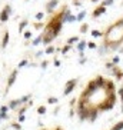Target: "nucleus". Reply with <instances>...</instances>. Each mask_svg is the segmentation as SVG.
<instances>
[{
  "label": "nucleus",
  "instance_id": "obj_1",
  "mask_svg": "<svg viewBox=\"0 0 123 130\" xmlns=\"http://www.w3.org/2000/svg\"><path fill=\"white\" fill-rule=\"evenodd\" d=\"M123 44V17L117 19L116 22L110 24L103 33V47L116 50L119 46Z\"/></svg>",
  "mask_w": 123,
  "mask_h": 130
},
{
  "label": "nucleus",
  "instance_id": "obj_2",
  "mask_svg": "<svg viewBox=\"0 0 123 130\" xmlns=\"http://www.w3.org/2000/svg\"><path fill=\"white\" fill-rule=\"evenodd\" d=\"M77 82H79V79H70V80H67V82H66L65 87H63V96H69L72 91L76 89Z\"/></svg>",
  "mask_w": 123,
  "mask_h": 130
},
{
  "label": "nucleus",
  "instance_id": "obj_3",
  "mask_svg": "<svg viewBox=\"0 0 123 130\" xmlns=\"http://www.w3.org/2000/svg\"><path fill=\"white\" fill-rule=\"evenodd\" d=\"M12 6L10 4H6L3 9H1V11H0V23H7L9 22V19H10V16H12Z\"/></svg>",
  "mask_w": 123,
  "mask_h": 130
},
{
  "label": "nucleus",
  "instance_id": "obj_4",
  "mask_svg": "<svg viewBox=\"0 0 123 130\" xmlns=\"http://www.w3.org/2000/svg\"><path fill=\"white\" fill-rule=\"evenodd\" d=\"M17 76H19V69H14V70L10 72L9 77H7V83H6V93L12 89L13 86H14L16 80H17Z\"/></svg>",
  "mask_w": 123,
  "mask_h": 130
},
{
  "label": "nucleus",
  "instance_id": "obj_5",
  "mask_svg": "<svg viewBox=\"0 0 123 130\" xmlns=\"http://www.w3.org/2000/svg\"><path fill=\"white\" fill-rule=\"evenodd\" d=\"M59 4V0H49L44 6V11H46L47 14H53L54 13V9L57 7Z\"/></svg>",
  "mask_w": 123,
  "mask_h": 130
},
{
  "label": "nucleus",
  "instance_id": "obj_6",
  "mask_svg": "<svg viewBox=\"0 0 123 130\" xmlns=\"http://www.w3.org/2000/svg\"><path fill=\"white\" fill-rule=\"evenodd\" d=\"M109 72H110V74L116 80H120V82L123 80V70L119 67V66H115V67L112 69V70H109Z\"/></svg>",
  "mask_w": 123,
  "mask_h": 130
},
{
  "label": "nucleus",
  "instance_id": "obj_7",
  "mask_svg": "<svg viewBox=\"0 0 123 130\" xmlns=\"http://www.w3.org/2000/svg\"><path fill=\"white\" fill-rule=\"evenodd\" d=\"M105 13H106V7L105 6H102V4H99V6H96L94 10L92 11V17H93V19H97V17L103 16Z\"/></svg>",
  "mask_w": 123,
  "mask_h": 130
},
{
  "label": "nucleus",
  "instance_id": "obj_8",
  "mask_svg": "<svg viewBox=\"0 0 123 130\" xmlns=\"http://www.w3.org/2000/svg\"><path fill=\"white\" fill-rule=\"evenodd\" d=\"M7 106H9V109H10V110H17L20 106H23V103H22L20 97H19V99H13V100H10Z\"/></svg>",
  "mask_w": 123,
  "mask_h": 130
},
{
  "label": "nucleus",
  "instance_id": "obj_9",
  "mask_svg": "<svg viewBox=\"0 0 123 130\" xmlns=\"http://www.w3.org/2000/svg\"><path fill=\"white\" fill-rule=\"evenodd\" d=\"M9 42H10V33H9V30H6L4 33H3V37H1V43H0V47L4 50L9 44Z\"/></svg>",
  "mask_w": 123,
  "mask_h": 130
},
{
  "label": "nucleus",
  "instance_id": "obj_10",
  "mask_svg": "<svg viewBox=\"0 0 123 130\" xmlns=\"http://www.w3.org/2000/svg\"><path fill=\"white\" fill-rule=\"evenodd\" d=\"M86 47H87V42H86V40H80V42L76 44V50L79 51L80 54H83V51H84Z\"/></svg>",
  "mask_w": 123,
  "mask_h": 130
},
{
  "label": "nucleus",
  "instance_id": "obj_11",
  "mask_svg": "<svg viewBox=\"0 0 123 130\" xmlns=\"http://www.w3.org/2000/svg\"><path fill=\"white\" fill-rule=\"evenodd\" d=\"M79 42H80V39H79V36H72V37H69V39L66 40V44L73 46V44H77Z\"/></svg>",
  "mask_w": 123,
  "mask_h": 130
},
{
  "label": "nucleus",
  "instance_id": "obj_12",
  "mask_svg": "<svg viewBox=\"0 0 123 130\" xmlns=\"http://www.w3.org/2000/svg\"><path fill=\"white\" fill-rule=\"evenodd\" d=\"M27 26H29V20H26V19H24V20H22V22L19 23V33H23L24 32V29L27 27Z\"/></svg>",
  "mask_w": 123,
  "mask_h": 130
},
{
  "label": "nucleus",
  "instance_id": "obj_13",
  "mask_svg": "<svg viewBox=\"0 0 123 130\" xmlns=\"http://www.w3.org/2000/svg\"><path fill=\"white\" fill-rule=\"evenodd\" d=\"M90 34H92V37H93V39L103 37V32H100V30H97V29H93V30L90 32Z\"/></svg>",
  "mask_w": 123,
  "mask_h": 130
},
{
  "label": "nucleus",
  "instance_id": "obj_14",
  "mask_svg": "<svg viewBox=\"0 0 123 130\" xmlns=\"http://www.w3.org/2000/svg\"><path fill=\"white\" fill-rule=\"evenodd\" d=\"M89 29H90V24L89 23H82L80 24V29H79V32L82 34H84V33H87L89 32Z\"/></svg>",
  "mask_w": 123,
  "mask_h": 130
},
{
  "label": "nucleus",
  "instance_id": "obj_15",
  "mask_svg": "<svg viewBox=\"0 0 123 130\" xmlns=\"http://www.w3.org/2000/svg\"><path fill=\"white\" fill-rule=\"evenodd\" d=\"M41 34H39L37 37H35V39H32V42H30V44L32 46H39V44H41Z\"/></svg>",
  "mask_w": 123,
  "mask_h": 130
},
{
  "label": "nucleus",
  "instance_id": "obj_16",
  "mask_svg": "<svg viewBox=\"0 0 123 130\" xmlns=\"http://www.w3.org/2000/svg\"><path fill=\"white\" fill-rule=\"evenodd\" d=\"M86 14H87V11H84V10L79 11L76 14V22H83V19L86 17Z\"/></svg>",
  "mask_w": 123,
  "mask_h": 130
},
{
  "label": "nucleus",
  "instance_id": "obj_17",
  "mask_svg": "<svg viewBox=\"0 0 123 130\" xmlns=\"http://www.w3.org/2000/svg\"><path fill=\"white\" fill-rule=\"evenodd\" d=\"M72 47H73V46L65 44V46H63V47H60V49H59V51H60V53H62V54H66V53H69V51L72 50Z\"/></svg>",
  "mask_w": 123,
  "mask_h": 130
},
{
  "label": "nucleus",
  "instance_id": "obj_18",
  "mask_svg": "<svg viewBox=\"0 0 123 130\" xmlns=\"http://www.w3.org/2000/svg\"><path fill=\"white\" fill-rule=\"evenodd\" d=\"M54 51H56V47L52 44H49V46H46V49H44V54H53Z\"/></svg>",
  "mask_w": 123,
  "mask_h": 130
},
{
  "label": "nucleus",
  "instance_id": "obj_19",
  "mask_svg": "<svg viewBox=\"0 0 123 130\" xmlns=\"http://www.w3.org/2000/svg\"><path fill=\"white\" fill-rule=\"evenodd\" d=\"M110 130H123V119L120 122H117L116 125H113L110 127Z\"/></svg>",
  "mask_w": 123,
  "mask_h": 130
},
{
  "label": "nucleus",
  "instance_id": "obj_20",
  "mask_svg": "<svg viewBox=\"0 0 123 130\" xmlns=\"http://www.w3.org/2000/svg\"><path fill=\"white\" fill-rule=\"evenodd\" d=\"M26 66H29V60H27V59H23V60H20V62H19V64H17V69L20 70V69L26 67Z\"/></svg>",
  "mask_w": 123,
  "mask_h": 130
},
{
  "label": "nucleus",
  "instance_id": "obj_21",
  "mask_svg": "<svg viewBox=\"0 0 123 130\" xmlns=\"http://www.w3.org/2000/svg\"><path fill=\"white\" fill-rule=\"evenodd\" d=\"M23 37L26 40H32V39H33V33H32V30H24V32H23Z\"/></svg>",
  "mask_w": 123,
  "mask_h": 130
},
{
  "label": "nucleus",
  "instance_id": "obj_22",
  "mask_svg": "<svg viewBox=\"0 0 123 130\" xmlns=\"http://www.w3.org/2000/svg\"><path fill=\"white\" fill-rule=\"evenodd\" d=\"M117 93H119V97H120V106H122V107H120V112L123 113V86L117 90Z\"/></svg>",
  "mask_w": 123,
  "mask_h": 130
},
{
  "label": "nucleus",
  "instance_id": "obj_23",
  "mask_svg": "<svg viewBox=\"0 0 123 130\" xmlns=\"http://www.w3.org/2000/svg\"><path fill=\"white\" fill-rule=\"evenodd\" d=\"M47 103H49V104H57L59 103V99L57 97H54V96H50V97H47Z\"/></svg>",
  "mask_w": 123,
  "mask_h": 130
},
{
  "label": "nucleus",
  "instance_id": "obj_24",
  "mask_svg": "<svg viewBox=\"0 0 123 130\" xmlns=\"http://www.w3.org/2000/svg\"><path fill=\"white\" fill-rule=\"evenodd\" d=\"M33 29H36V30H41V29H44V23H41V22L33 23Z\"/></svg>",
  "mask_w": 123,
  "mask_h": 130
},
{
  "label": "nucleus",
  "instance_id": "obj_25",
  "mask_svg": "<svg viewBox=\"0 0 123 130\" xmlns=\"http://www.w3.org/2000/svg\"><path fill=\"white\" fill-rule=\"evenodd\" d=\"M46 112H47V107L46 106H39V107H37V114H41V116H43V114H46Z\"/></svg>",
  "mask_w": 123,
  "mask_h": 130
},
{
  "label": "nucleus",
  "instance_id": "obj_26",
  "mask_svg": "<svg viewBox=\"0 0 123 130\" xmlns=\"http://www.w3.org/2000/svg\"><path fill=\"white\" fill-rule=\"evenodd\" d=\"M43 17H44V11H37L36 16H35V19L37 20V22H40V20H43Z\"/></svg>",
  "mask_w": 123,
  "mask_h": 130
},
{
  "label": "nucleus",
  "instance_id": "obj_27",
  "mask_svg": "<svg viewBox=\"0 0 123 130\" xmlns=\"http://www.w3.org/2000/svg\"><path fill=\"white\" fill-rule=\"evenodd\" d=\"M113 3H115V0H103V1L100 3V4L105 6V7H107V6H112Z\"/></svg>",
  "mask_w": 123,
  "mask_h": 130
},
{
  "label": "nucleus",
  "instance_id": "obj_28",
  "mask_svg": "<svg viewBox=\"0 0 123 130\" xmlns=\"http://www.w3.org/2000/svg\"><path fill=\"white\" fill-rule=\"evenodd\" d=\"M10 126L13 127V130H22V125H20L19 122H14V123H12Z\"/></svg>",
  "mask_w": 123,
  "mask_h": 130
},
{
  "label": "nucleus",
  "instance_id": "obj_29",
  "mask_svg": "<svg viewBox=\"0 0 123 130\" xmlns=\"http://www.w3.org/2000/svg\"><path fill=\"white\" fill-rule=\"evenodd\" d=\"M87 49H90V50H94V49H97V44H96L94 42H87Z\"/></svg>",
  "mask_w": 123,
  "mask_h": 130
},
{
  "label": "nucleus",
  "instance_id": "obj_30",
  "mask_svg": "<svg viewBox=\"0 0 123 130\" xmlns=\"http://www.w3.org/2000/svg\"><path fill=\"white\" fill-rule=\"evenodd\" d=\"M9 110H10L9 106H7V104H3V106L0 107V113H9Z\"/></svg>",
  "mask_w": 123,
  "mask_h": 130
},
{
  "label": "nucleus",
  "instance_id": "obj_31",
  "mask_svg": "<svg viewBox=\"0 0 123 130\" xmlns=\"http://www.w3.org/2000/svg\"><path fill=\"white\" fill-rule=\"evenodd\" d=\"M110 62L113 63V64H116V66H117V64H119V62H120V57H119V56H113Z\"/></svg>",
  "mask_w": 123,
  "mask_h": 130
},
{
  "label": "nucleus",
  "instance_id": "obj_32",
  "mask_svg": "<svg viewBox=\"0 0 123 130\" xmlns=\"http://www.w3.org/2000/svg\"><path fill=\"white\" fill-rule=\"evenodd\" d=\"M47 66H49V60H43V62L40 63V67L43 69V70H46Z\"/></svg>",
  "mask_w": 123,
  "mask_h": 130
},
{
  "label": "nucleus",
  "instance_id": "obj_33",
  "mask_svg": "<svg viewBox=\"0 0 123 130\" xmlns=\"http://www.w3.org/2000/svg\"><path fill=\"white\" fill-rule=\"evenodd\" d=\"M24 120H26V116H24V114H19V116H17V122L20 123V125L23 123Z\"/></svg>",
  "mask_w": 123,
  "mask_h": 130
},
{
  "label": "nucleus",
  "instance_id": "obj_34",
  "mask_svg": "<svg viewBox=\"0 0 123 130\" xmlns=\"http://www.w3.org/2000/svg\"><path fill=\"white\" fill-rule=\"evenodd\" d=\"M73 22H76V16H75V14H70L69 19L66 20V23H73Z\"/></svg>",
  "mask_w": 123,
  "mask_h": 130
},
{
  "label": "nucleus",
  "instance_id": "obj_35",
  "mask_svg": "<svg viewBox=\"0 0 123 130\" xmlns=\"http://www.w3.org/2000/svg\"><path fill=\"white\" fill-rule=\"evenodd\" d=\"M80 57H82V59L79 60V63H80V64H84V63L87 62V57H84V54H80Z\"/></svg>",
  "mask_w": 123,
  "mask_h": 130
},
{
  "label": "nucleus",
  "instance_id": "obj_36",
  "mask_svg": "<svg viewBox=\"0 0 123 130\" xmlns=\"http://www.w3.org/2000/svg\"><path fill=\"white\" fill-rule=\"evenodd\" d=\"M7 119H9L7 113H0V120H7Z\"/></svg>",
  "mask_w": 123,
  "mask_h": 130
},
{
  "label": "nucleus",
  "instance_id": "obj_37",
  "mask_svg": "<svg viewBox=\"0 0 123 130\" xmlns=\"http://www.w3.org/2000/svg\"><path fill=\"white\" fill-rule=\"evenodd\" d=\"M73 6H76V7H80V6H82V1H80V0H75V1H73Z\"/></svg>",
  "mask_w": 123,
  "mask_h": 130
},
{
  "label": "nucleus",
  "instance_id": "obj_38",
  "mask_svg": "<svg viewBox=\"0 0 123 130\" xmlns=\"http://www.w3.org/2000/svg\"><path fill=\"white\" fill-rule=\"evenodd\" d=\"M53 64H54L56 67H60V60H57V59H54V60H53Z\"/></svg>",
  "mask_w": 123,
  "mask_h": 130
},
{
  "label": "nucleus",
  "instance_id": "obj_39",
  "mask_svg": "<svg viewBox=\"0 0 123 130\" xmlns=\"http://www.w3.org/2000/svg\"><path fill=\"white\" fill-rule=\"evenodd\" d=\"M43 54H44V50H39V51H37V53L35 54V56H36V57H40V56H43Z\"/></svg>",
  "mask_w": 123,
  "mask_h": 130
},
{
  "label": "nucleus",
  "instance_id": "obj_40",
  "mask_svg": "<svg viewBox=\"0 0 123 130\" xmlns=\"http://www.w3.org/2000/svg\"><path fill=\"white\" fill-rule=\"evenodd\" d=\"M59 110H60V106H57V107L54 109V112H53V114H54V116H56V114L59 113Z\"/></svg>",
  "mask_w": 123,
  "mask_h": 130
},
{
  "label": "nucleus",
  "instance_id": "obj_41",
  "mask_svg": "<svg viewBox=\"0 0 123 130\" xmlns=\"http://www.w3.org/2000/svg\"><path fill=\"white\" fill-rule=\"evenodd\" d=\"M53 130H63V129H62V127H54Z\"/></svg>",
  "mask_w": 123,
  "mask_h": 130
},
{
  "label": "nucleus",
  "instance_id": "obj_42",
  "mask_svg": "<svg viewBox=\"0 0 123 130\" xmlns=\"http://www.w3.org/2000/svg\"><path fill=\"white\" fill-rule=\"evenodd\" d=\"M90 1H93V3H96V1H97V0H90Z\"/></svg>",
  "mask_w": 123,
  "mask_h": 130
},
{
  "label": "nucleus",
  "instance_id": "obj_43",
  "mask_svg": "<svg viewBox=\"0 0 123 130\" xmlns=\"http://www.w3.org/2000/svg\"><path fill=\"white\" fill-rule=\"evenodd\" d=\"M120 51H122V54H123V47H122V49H120Z\"/></svg>",
  "mask_w": 123,
  "mask_h": 130
},
{
  "label": "nucleus",
  "instance_id": "obj_44",
  "mask_svg": "<svg viewBox=\"0 0 123 130\" xmlns=\"http://www.w3.org/2000/svg\"><path fill=\"white\" fill-rule=\"evenodd\" d=\"M26 1H30V0H26Z\"/></svg>",
  "mask_w": 123,
  "mask_h": 130
},
{
  "label": "nucleus",
  "instance_id": "obj_45",
  "mask_svg": "<svg viewBox=\"0 0 123 130\" xmlns=\"http://www.w3.org/2000/svg\"><path fill=\"white\" fill-rule=\"evenodd\" d=\"M0 123H1V120H0Z\"/></svg>",
  "mask_w": 123,
  "mask_h": 130
},
{
  "label": "nucleus",
  "instance_id": "obj_46",
  "mask_svg": "<svg viewBox=\"0 0 123 130\" xmlns=\"http://www.w3.org/2000/svg\"><path fill=\"white\" fill-rule=\"evenodd\" d=\"M73 1H75V0H73Z\"/></svg>",
  "mask_w": 123,
  "mask_h": 130
}]
</instances>
